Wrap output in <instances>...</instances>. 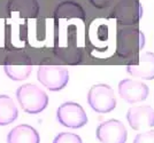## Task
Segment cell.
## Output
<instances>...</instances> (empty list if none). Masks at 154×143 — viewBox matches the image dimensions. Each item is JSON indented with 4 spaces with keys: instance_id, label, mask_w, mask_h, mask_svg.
Listing matches in <instances>:
<instances>
[{
    "instance_id": "obj_1",
    "label": "cell",
    "mask_w": 154,
    "mask_h": 143,
    "mask_svg": "<svg viewBox=\"0 0 154 143\" xmlns=\"http://www.w3.org/2000/svg\"><path fill=\"white\" fill-rule=\"evenodd\" d=\"M16 98L22 110L26 113L36 115L40 113L48 105V96L37 85L24 84L16 91Z\"/></svg>"
},
{
    "instance_id": "obj_2",
    "label": "cell",
    "mask_w": 154,
    "mask_h": 143,
    "mask_svg": "<svg viewBox=\"0 0 154 143\" xmlns=\"http://www.w3.org/2000/svg\"><path fill=\"white\" fill-rule=\"evenodd\" d=\"M145 34L137 28H123L117 31L116 52L120 56H129L145 47Z\"/></svg>"
},
{
    "instance_id": "obj_3",
    "label": "cell",
    "mask_w": 154,
    "mask_h": 143,
    "mask_svg": "<svg viewBox=\"0 0 154 143\" xmlns=\"http://www.w3.org/2000/svg\"><path fill=\"white\" fill-rule=\"evenodd\" d=\"M88 103L98 113H108L116 107L115 93L109 85H93L88 93Z\"/></svg>"
},
{
    "instance_id": "obj_4",
    "label": "cell",
    "mask_w": 154,
    "mask_h": 143,
    "mask_svg": "<svg viewBox=\"0 0 154 143\" xmlns=\"http://www.w3.org/2000/svg\"><path fill=\"white\" fill-rule=\"evenodd\" d=\"M37 78L47 89L58 92L67 86L69 81V72L62 65L44 64L38 68Z\"/></svg>"
},
{
    "instance_id": "obj_5",
    "label": "cell",
    "mask_w": 154,
    "mask_h": 143,
    "mask_svg": "<svg viewBox=\"0 0 154 143\" xmlns=\"http://www.w3.org/2000/svg\"><path fill=\"white\" fill-rule=\"evenodd\" d=\"M57 119L64 127L81 128L88 124V116L83 107L76 102H64L57 110Z\"/></svg>"
},
{
    "instance_id": "obj_6",
    "label": "cell",
    "mask_w": 154,
    "mask_h": 143,
    "mask_svg": "<svg viewBox=\"0 0 154 143\" xmlns=\"http://www.w3.org/2000/svg\"><path fill=\"white\" fill-rule=\"evenodd\" d=\"M4 70L8 78L15 81H22L31 74L32 62L26 54H12L5 61Z\"/></svg>"
},
{
    "instance_id": "obj_7",
    "label": "cell",
    "mask_w": 154,
    "mask_h": 143,
    "mask_svg": "<svg viewBox=\"0 0 154 143\" xmlns=\"http://www.w3.org/2000/svg\"><path fill=\"white\" fill-rule=\"evenodd\" d=\"M97 139L101 143H125L128 132L122 121L110 119L97 127Z\"/></svg>"
},
{
    "instance_id": "obj_8",
    "label": "cell",
    "mask_w": 154,
    "mask_h": 143,
    "mask_svg": "<svg viewBox=\"0 0 154 143\" xmlns=\"http://www.w3.org/2000/svg\"><path fill=\"white\" fill-rule=\"evenodd\" d=\"M114 16L120 24L134 25L143 16V6L139 0H122L115 7Z\"/></svg>"
},
{
    "instance_id": "obj_9",
    "label": "cell",
    "mask_w": 154,
    "mask_h": 143,
    "mask_svg": "<svg viewBox=\"0 0 154 143\" xmlns=\"http://www.w3.org/2000/svg\"><path fill=\"white\" fill-rule=\"evenodd\" d=\"M148 86L141 81L123 79L119 84V94L127 103H137L145 101L148 96Z\"/></svg>"
},
{
    "instance_id": "obj_10",
    "label": "cell",
    "mask_w": 154,
    "mask_h": 143,
    "mask_svg": "<svg viewBox=\"0 0 154 143\" xmlns=\"http://www.w3.org/2000/svg\"><path fill=\"white\" fill-rule=\"evenodd\" d=\"M127 120L132 130H141L154 127V110L152 107H132L127 112Z\"/></svg>"
},
{
    "instance_id": "obj_11",
    "label": "cell",
    "mask_w": 154,
    "mask_h": 143,
    "mask_svg": "<svg viewBox=\"0 0 154 143\" xmlns=\"http://www.w3.org/2000/svg\"><path fill=\"white\" fill-rule=\"evenodd\" d=\"M127 72L136 78L145 80L154 79V53H143L137 64H130L127 66Z\"/></svg>"
},
{
    "instance_id": "obj_12",
    "label": "cell",
    "mask_w": 154,
    "mask_h": 143,
    "mask_svg": "<svg viewBox=\"0 0 154 143\" xmlns=\"http://www.w3.org/2000/svg\"><path fill=\"white\" fill-rule=\"evenodd\" d=\"M7 143H40V137L32 126L21 124L8 133Z\"/></svg>"
},
{
    "instance_id": "obj_13",
    "label": "cell",
    "mask_w": 154,
    "mask_h": 143,
    "mask_svg": "<svg viewBox=\"0 0 154 143\" xmlns=\"http://www.w3.org/2000/svg\"><path fill=\"white\" fill-rule=\"evenodd\" d=\"M19 110L13 98L8 95H0V126H6L16 120Z\"/></svg>"
},
{
    "instance_id": "obj_14",
    "label": "cell",
    "mask_w": 154,
    "mask_h": 143,
    "mask_svg": "<svg viewBox=\"0 0 154 143\" xmlns=\"http://www.w3.org/2000/svg\"><path fill=\"white\" fill-rule=\"evenodd\" d=\"M53 143H83V141H82L81 136L77 134L63 132V133H60L54 137Z\"/></svg>"
},
{
    "instance_id": "obj_15",
    "label": "cell",
    "mask_w": 154,
    "mask_h": 143,
    "mask_svg": "<svg viewBox=\"0 0 154 143\" xmlns=\"http://www.w3.org/2000/svg\"><path fill=\"white\" fill-rule=\"evenodd\" d=\"M134 143H154V130L137 134L134 140Z\"/></svg>"
}]
</instances>
